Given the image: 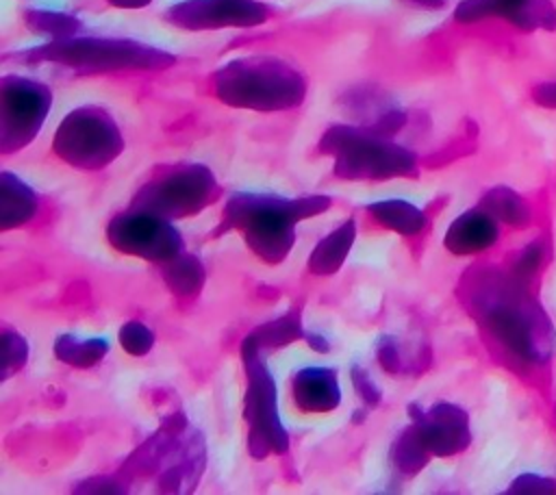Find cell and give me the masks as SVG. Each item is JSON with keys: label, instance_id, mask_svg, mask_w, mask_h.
Listing matches in <instances>:
<instances>
[{"label": "cell", "instance_id": "22", "mask_svg": "<svg viewBox=\"0 0 556 495\" xmlns=\"http://www.w3.org/2000/svg\"><path fill=\"white\" fill-rule=\"evenodd\" d=\"M163 280L174 295L195 297L206 282V269L195 254H178L163 263Z\"/></svg>", "mask_w": 556, "mask_h": 495}, {"label": "cell", "instance_id": "11", "mask_svg": "<svg viewBox=\"0 0 556 495\" xmlns=\"http://www.w3.org/2000/svg\"><path fill=\"white\" fill-rule=\"evenodd\" d=\"M106 239L117 252L150 263L163 265L182 254V237L172 219L130 206L109 221Z\"/></svg>", "mask_w": 556, "mask_h": 495}, {"label": "cell", "instance_id": "10", "mask_svg": "<svg viewBox=\"0 0 556 495\" xmlns=\"http://www.w3.org/2000/svg\"><path fill=\"white\" fill-rule=\"evenodd\" d=\"M52 106L48 85L26 76H2L0 80V152L24 150L41 130Z\"/></svg>", "mask_w": 556, "mask_h": 495}, {"label": "cell", "instance_id": "8", "mask_svg": "<svg viewBox=\"0 0 556 495\" xmlns=\"http://www.w3.org/2000/svg\"><path fill=\"white\" fill-rule=\"evenodd\" d=\"M54 154L85 172H96L111 165L124 150V137L109 111L96 104H85L70 111L52 139Z\"/></svg>", "mask_w": 556, "mask_h": 495}, {"label": "cell", "instance_id": "23", "mask_svg": "<svg viewBox=\"0 0 556 495\" xmlns=\"http://www.w3.org/2000/svg\"><path fill=\"white\" fill-rule=\"evenodd\" d=\"M109 354V341L102 337H89L80 339L76 334H61L54 341V356L78 369H87L98 365Z\"/></svg>", "mask_w": 556, "mask_h": 495}, {"label": "cell", "instance_id": "29", "mask_svg": "<svg viewBox=\"0 0 556 495\" xmlns=\"http://www.w3.org/2000/svg\"><path fill=\"white\" fill-rule=\"evenodd\" d=\"M350 378H352V386H354L356 395L363 399V404L367 408H376L380 404V399H382V393L376 386V382L371 380V376L361 365H354L350 369Z\"/></svg>", "mask_w": 556, "mask_h": 495}, {"label": "cell", "instance_id": "32", "mask_svg": "<svg viewBox=\"0 0 556 495\" xmlns=\"http://www.w3.org/2000/svg\"><path fill=\"white\" fill-rule=\"evenodd\" d=\"M72 493H128L124 482L119 480L117 473L111 475H93L83 482H78Z\"/></svg>", "mask_w": 556, "mask_h": 495}, {"label": "cell", "instance_id": "35", "mask_svg": "<svg viewBox=\"0 0 556 495\" xmlns=\"http://www.w3.org/2000/svg\"><path fill=\"white\" fill-rule=\"evenodd\" d=\"M417 9H426V11H439L447 4V0H404Z\"/></svg>", "mask_w": 556, "mask_h": 495}, {"label": "cell", "instance_id": "25", "mask_svg": "<svg viewBox=\"0 0 556 495\" xmlns=\"http://www.w3.org/2000/svg\"><path fill=\"white\" fill-rule=\"evenodd\" d=\"M24 22L33 33L48 35L52 39L76 37V33L83 26L76 15L61 13V11H43V9H28L24 13Z\"/></svg>", "mask_w": 556, "mask_h": 495}, {"label": "cell", "instance_id": "14", "mask_svg": "<svg viewBox=\"0 0 556 495\" xmlns=\"http://www.w3.org/2000/svg\"><path fill=\"white\" fill-rule=\"evenodd\" d=\"M502 17L523 33L556 30V4L552 0H460L454 20L463 24Z\"/></svg>", "mask_w": 556, "mask_h": 495}, {"label": "cell", "instance_id": "18", "mask_svg": "<svg viewBox=\"0 0 556 495\" xmlns=\"http://www.w3.org/2000/svg\"><path fill=\"white\" fill-rule=\"evenodd\" d=\"M356 241V221L345 219L339 228L326 234L308 256V271L315 276H332L345 263Z\"/></svg>", "mask_w": 556, "mask_h": 495}, {"label": "cell", "instance_id": "28", "mask_svg": "<svg viewBox=\"0 0 556 495\" xmlns=\"http://www.w3.org/2000/svg\"><path fill=\"white\" fill-rule=\"evenodd\" d=\"M376 358L380 363V367L391 373V376H397V373H404L408 371V363H404L402 354H400V345L395 341V337L391 334H382L376 343Z\"/></svg>", "mask_w": 556, "mask_h": 495}, {"label": "cell", "instance_id": "31", "mask_svg": "<svg viewBox=\"0 0 556 495\" xmlns=\"http://www.w3.org/2000/svg\"><path fill=\"white\" fill-rule=\"evenodd\" d=\"M506 493H556V480L536 473H523L510 482Z\"/></svg>", "mask_w": 556, "mask_h": 495}, {"label": "cell", "instance_id": "34", "mask_svg": "<svg viewBox=\"0 0 556 495\" xmlns=\"http://www.w3.org/2000/svg\"><path fill=\"white\" fill-rule=\"evenodd\" d=\"M304 339H306V343H308L311 350H315V352H319V354H328V352H330L328 339L321 337L319 332H306Z\"/></svg>", "mask_w": 556, "mask_h": 495}, {"label": "cell", "instance_id": "20", "mask_svg": "<svg viewBox=\"0 0 556 495\" xmlns=\"http://www.w3.org/2000/svg\"><path fill=\"white\" fill-rule=\"evenodd\" d=\"M367 213L378 221L382 228H389L402 237H417L426 230L428 217L421 208L406 200H380L367 204Z\"/></svg>", "mask_w": 556, "mask_h": 495}, {"label": "cell", "instance_id": "2", "mask_svg": "<svg viewBox=\"0 0 556 495\" xmlns=\"http://www.w3.org/2000/svg\"><path fill=\"white\" fill-rule=\"evenodd\" d=\"M328 195L280 198L267 193H232L222 211V221L215 234L239 230L252 254L269 265L287 258L295 243V226L302 219L328 211Z\"/></svg>", "mask_w": 556, "mask_h": 495}, {"label": "cell", "instance_id": "26", "mask_svg": "<svg viewBox=\"0 0 556 495\" xmlns=\"http://www.w3.org/2000/svg\"><path fill=\"white\" fill-rule=\"evenodd\" d=\"M28 360V343L15 330H2V380L17 373Z\"/></svg>", "mask_w": 556, "mask_h": 495}, {"label": "cell", "instance_id": "4", "mask_svg": "<svg viewBox=\"0 0 556 495\" xmlns=\"http://www.w3.org/2000/svg\"><path fill=\"white\" fill-rule=\"evenodd\" d=\"M215 98L232 109L276 113L304 102L306 78L298 67L278 56H241L213 74Z\"/></svg>", "mask_w": 556, "mask_h": 495}, {"label": "cell", "instance_id": "15", "mask_svg": "<svg viewBox=\"0 0 556 495\" xmlns=\"http://www.w3.org/2000/svg\"><path fill=\"white\" fill-rule=\"evenodd\" d=\"M500 221L489 215L482 206L469 208L460 213L445 230L443 245L454 256H473L491 245H495L500 237Z\"/></svg>", "mask_w": 556, "mask_h": 495}, {"label": "cell", "instance_id": "7", "mask_svg": "<svg viewBox=\"0 0 556 495\" xmlns=\"http://www.w3.org/2000/svg\"><path fill=\"white\" fill-rule=\"evenodd\" d=\"M222 187L202 163H180L156 172L135 193L130 208L148 211L165 219L191 217L217 202Z\"/></svg>", "mask_w": 556, "mask_h": 495}, {"label": "cell", "instance_id": "12", "mask_svg": "<svg viewBox=\"0 0 556 495\" xmlns=\"http://www.w3.org/2000/svg\"><path fill=\"white\" fill-rule=\"evenodd\" d=\"M269 17L271 9L261 0H180L165 11V20L182 30L252 28Z\"/></svg>", "mask_w": 556, "mask_h": 495}, {"label": "cell", "instance_id": "36", "mask_svg": "<svg viewBox=\"0 0 556 495\" xmlns=\"http://www.w3.org/2000/svg\"><path fill=\"white\" fill-rule=\"evenodd\" d=\"M152 0H109L111 7H117V9H143L148 7Z\"/></svg>", "mask_w": 556, "mask_h": 495}, {"label": "cell", "instance_id": "6", "mask_svg": "<svg viewBox=\"0 0 556 495\" xmlns=\"http://www.w3.org/2000/svg\"><path fill=\"white\" fill-rule=\"evenodd\" d=\"M317 150L332 156V172L343 180H391L417 178V156L369 126L334 124L321 139Z\"/></svg>", "mask_w": 556, "mask_h": 495}, {"label": "cell", "instance_id": "21", "mask_svg": "<svg viewBox=\"0 0 556 495\" xmlns=\"http://www.w3.org/2000/svg\"><path fill=\"white\" fill-rule=\"evenodd\" d=\"M478 206L510 228H526L532 221V206L510 187H491Z\"/></svg>", "mask_w": 556, "mask_h": 495}, {"label": "cell", "instance_id": "9", "mask_svg": "<svg viewBox=\"0 0 556 495\" xmlns=\"http://www.w3.org/2000/svg\"><path fill=\"white\" fill-rule=\"evenodd\" d=\"M248 384L243 395V419L248 423V452L263 460L271 454L280 456L289 449V434L280 421L276 382L265 365V354L241 350Z\"/></svg>", "mask_w": 556, "mask_h": 495}, {"label": "cell", "instance_id": "16", "mask_svg": "<svg viewBox=\"0 0 556 495\" xmlns=\"http://www.w3.org/2000/svg\"><path fill=\"white\" fill-rule=\"evenodd\" d=\"M293 404L302 412H332L341 404L337 371L330 367H304L291 380Z\"/></svg>", "mask_w": 556, "mask_h": 495}, {"label": "cell", "instance_id": "19", "mask_svg": "<svg viewBox=\"0 0 556 495\" xmlns=\"http://www.w3.org/2000/svg\"><path fill=\"white\" fill-rule=\"evenodd\" d=\"M304 328H302V315L298 308H289V313H285L278 319H271L258 328H254L243 341H241V350H252V352H269V350H278L285 347L298 339H304Z\"/></svg>", "mask_w": 556, "mask_h": 495}, {"label": "cell", "instance_id": "33", "mask_svg": "<svg viewBox=\"0 0 556 495\" xmlns=\"http://www.w3.org/2000/svg\"><path fill=\"white\" fill-rule=\"evenodd\" d=\"M532 100H534L539 106L556 109V80L536 85V87L532 89Z\"/></svg>", "mask_w": 556, "mask_h": 495}, {"label": "cell", "instance_id": "30", "mask_svg": "<svg viewBox=\"0 0 556 495\" xmlns=\"http://www.w3.org/2000/svg\"><path fill=\"white\" fill-rule=\"evenodd\" d=\"M541 261H543V245H541V243H530V245H526V248L515 256V261L510 263V269H513L517 276L530 280V278L539 271Z\"/></svg>", "mask_w": 556, "mask_h": 495}, {"label": "cell", "instance_id": "3", "mask_svg": "<svg viewBox=\"0 0 556 495\" xmlns=\"http://www.w3.org/2000/svg\"><path fill=\"white\" fill-rule=\"evenodd\" d=\"M206 467L204 436L193 430L182 412L161 421L132 454L122 462L117 475L126 491L150 480L159 493H191Z\"/></svg>", "mask_w": 556, "mask_h": 495}, {"label": "cell", "instance_id": "24", "mask_svg": "<svg viewBox=\"0 0 556 495\" xmlns=\"http://www.w3.org/2000/svg\"><path fill=\"white\" fill-rule=\"evenodd\" d=\"M430 456H432V454L424 447V443H421V439H419V434H417V430H415L413 423H408V426L395 436V441H393V445H391V454H389L393 469H395L400 475H404V478L417 475V473L428 465Z\"/></svg>", "mask_w": 556, "mask_h": 495}, {"label": "cell", "instance_id": "1", "mask_svg": "<svg viewBox=\"0 0 556 495\" xmlns=\"http://www.w3.org/2000/svg\"><path fill=\"white\" fill-rule=\"evenodd\" d=\"M510 267L476 265L458 282V300L484 337L517 367L549 363L556 332L549 315Z\"/></svg>", "mask_w": 556, "mask_h": 495}, {"label": "cell", "instance_id": "17", "mask_svg": "<svg viewBox=\"0 0 556 495\" xmlns=\"http://www.w3.org/2000/svg\"><path fill=\"white\" fill-rule=\"evenodd\" d=\"M39 208L37 193L15 174H0V228L11 230L28 224Z\"/></svg>", "mask_w": 556, "mask_h": 495}, {"label": "cell", "instance_id": "37", "mask_svg": "<svg viewBox=\"0 0 556 495\" xmlns=\"http://www.w3.org/2000/svg\"><path fill=\"white\" fill-rule=\"evenodd\" d=\"M363 419H367V412H363V410H354V417H352V421H354V423H361Z\"/></svg>", "mask_w": 556, "mask_h": 495}, {"label": "cell", "instance_id": "5", "mask_svg": "<svg viewBox=\"0 0 556 495\" xmlns=\"http://www.w3.org/2000/svg\"><path fill=\"white\" fill-rule=\"evenodd\" d=\"M20 63H54L80 74L165 69L176 56L150 43L113 37H67L22 50L13 56Z\"/></svg>", "mask_w": 556, "mask_h": 495}, {"label": "cell", "instance_id": "13", "mask_svg": "<svg viewBox=\"0 0 556 495\" xmlns=\"http://www.w3.org/2000/svg\"><path fill=\"white\" fill-rule=\"evenodd\" d=\"M410 423L415 426L424 447L432 456H454L469 447L471 428L469 415L458 404L439 402L430 408H421L419 404L408 406Z\"/></svg>", "mask_w": 556, "mask_h": 495}, {"label": "cell", "instance_id": "27", "mask_svg": "<svg viewBox=\"0 0 556 495\" xmlns=\"http://www.w3.org/2000/svg\"><path fill=\"white\" fill-rule=\"evenodd\" d=\"M119 343L130 356H146L154 345V334L143 321H126L119 328Z\"/></svg>", "mask_w": 556, "mask_h": 495}]
</instances>
